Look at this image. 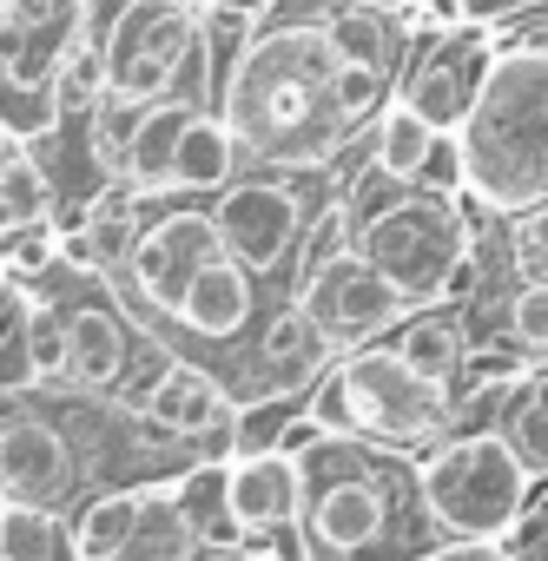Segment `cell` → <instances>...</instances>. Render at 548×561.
Segmentation results:
<instances>
[{
    "label": "cell",
    "instance_id": "1",
    "mask_svg": "<svg viewBox=\"0 0 548 561\" xmlns=\"http://www.w3.org/2000/svg\"><path fill=\"white\" fill-rule=\"evenodd\" d=\"M410 47L403 8L370 0H271L251 14V34L231 73L212 93L244 172L318 179L351 159L377 113L397 100Z\"/></svg>",
    "mask_w": 548,
    "mask_h": 561
},
{
    "label": "cell",
    "instance_id": "2",
    "mask_svg": "<svg viewBox=\"0 0 548 561\" xmlns=\"http://www.w3.org/2000/svg\"><path fill=\"white\" fill-rule=\"evenodd\" d=\"M463 205L482 218H528L548 205V41H502L456 126Z\"/></svg>",
    "mask_w": 548,
    "mask_h": 561
},
{
    "label": "cell",
    "instance_id": "3",
    "mask_svg": "<svg viewBox=\"0 0 548 561\" xmlns=\"http://www.w3.org/2000/svg\"><path fill=\"white\" fill-rule=\"evenodd\" d=\"M87 47L100 60V87L152 106L165 93H205L198 60V0H87Z\"/></svg>",
    "mask_w": 548,
    "mask_h": 561
},
{
    "label": "cell",
    "instance_id": "4",
    "mask_svg": "<svg viewBox=\"0 0 548 561\" xmlns=\"http://www.w3.org/2000/svg\"><path fill=\"white\" fill-rule=\"evenodd\" d=\"M311 416L331 436H364V443H384V449H416V443L449 436V390L416 377L390 344H351L338 364H324Z\"/></svg>",
    "mask_w": 548,
    "mask_h": 561
},
{
    "label": "cell",
    "instance_id": "5",
    "mask_svg": "<svg viewBox=\"0 0 548 561\" xmlns=\"http://www.w3.org/2000/svg\"><path fill=\"white\" fill-rule=\"evenodd\" d=\"M351 244L403 291V305H436L456 285H469V251H476V225L463 211V198L449 192H423V185H397L370 218L351 225Z\"/></svg>",
    "mask_w": 548,
    "mask_h": 561
},
{
    "label": "cell",
    "instance_id": "6",
    "mask_svg": "<svg viewBox=\"0 0 548 561\" xmlns=\"http://www.w3.org/2000/svg\"><path fill=\"white\" fill-rule=\"evenodd\" d=\"M416 489H423V508H430L436 528H449L463 541H489V535H502V528L522 522L535 476L522 469V456L509 449V436L469 430V436H449L416 469Z\"/></svg>",
    "mask_w": 548,
    "mask_h": 561
},
{
    "label": "cell",
    "instance_id": "7",
    "mask_svg": "<svg viewBox=\"0 0 548 561\" xmlns=\"http://www.w3.org/2000/svg\"><path fill=\"white\" fill-rule=\"evenodd\" d=\"M305 218H311V198H305L298 179H285V172H231V179L212 192L218 244H225L251 277L292 271V251H298Z\"/></svg>",
    "mask_w": 548,
    "mask_h": 561
},
{
    "label": "cell",
    "instance_id": "8",
    "mask_svg": "<svg viewBox=\"0 0 548 561\" xmlns=\"http://www.w3.org/2000/svg\"><path fill=\"white\" fill-rule=\"evenodd\" d=\"M495 60V34L489 27H430L410 14V47H403V73H397V100H410L436 133H456L482 73Z\"/></svg>",
    "mask_w": 548,
    "mask_h": 561
},
{
    "label": "cell",
    "instance_id": "9",
    "mask_svg": "<svg viewBox=\"0 0 548 561\" xmlns=\"http://www.w3.org/2000/svg\"><path fill=\"white\" fill-rule=\"evenodd\" d=\"M218 251H225V244H218L212 211L146 198L139 231H133V251H126V264H119L113 277H126V285H133L126 298H139V311L172 318L179 298H185V285H192V271H198L205 257H218Z\"/></svg>",
    "mask_w": 548,
    "mask_h": 561
},
{
    "label": "cell",
    "instance_id": "10",
    "mask_svg": "<svg viewBox=\"0 0 548 561\" xmlns=\"http://www.w3.org/2000/svg\"><path fill=\"white\" fill-rule=\"evenodd\" d=\"M292 298L305 305V318L318 324V337L331 344V357H338V351H351V344L384 337V331L410 311V305H403V291L390 285V277H384L357 244H344L338 257H324L318 271H305Z\"/></svg>",
    "mask_w": 548,
    "mask_h": 561
},
{
    "label": "cell",
    "instance_id": "11",
    "mask_svg": "<svg viewBox=\"0 0 548 561\" xmlns=\"http://www.w3.org/2000/svg\"><path fill=\"white\" fill-rule=\"evenodd\" d=\"M87 47V0H0V73L60 87V67Z\"/></svg>",
    "mask_w": 548,
    "mask_h": 561
},
{
    "label": "cell",
    "instance_id": "12",
    "mask_svg": "<svg viewBox=\"0 0 548 561\" xmlns=\"http://www.w3.org/2000/svg\"><path fill=\"white\" fill-rule=\"evenodd\" d=\"M305 508H311V561H338V554H357L384 535L390 522V502L384 489L370 482V462L364 456H344L338 476L324 482H305Z\"/></svg>",
    "mask_w": 548,
    "mask_h": 561
},
{
    "label": "cell",
    "instance_id": "13",
    "mask_svg": "<svg viewBox=\"0 0 548 561\" xmlns=\"http://www.w3.org/2000/svg\"><path fill=\"white\" fill-rule=\"evenodd\" d=\"M67 482H73V449H67V436L54 423H41V416L0 423V489L14 502L47 508Z\"/></svg>",
    "mask_w": 548,
    "mask_h": 561
},
{
    "label": "cell",
    "instance_id": "14",
    "mask_svg": "<svg viewBox=\"0 0 548 561\" xmlns=\"http://www.w3.org/2000/svg\"><path fill=\"white\" fill-rule=\"evenodd\" d=\"M225 508L238 528H285L305 508V469L278 449H251L225 469Z\"/></svg>",
    "mask_w": 548,
    "mask_h": 561
},
{
    "label": "cell",
    "instance_id": "15",
    "mask_svg": "<svg viewBox=\"0 0 548 561\" xmlns=\"http://www.w3.org/2000/svg\"><path fill=\"white\" fill-rule=\"evenodd\" d=\"M251 311H258V277L231 251H218V257H205L192 271V285H185L172 324H185L192 337H238L251 324Z\"/></svg>",
    "mask_w": 548,
    "mask_h": 561
},
{
    "label": "cell",
    "instance_id": "16",
    "mask_svg": "<svg viewBox=\"0 0 548 561\" xmlns=\"http://www.w3.org/2000/svg\"><path fill=\"white\" fill-rule=\"evenodd\" d=\"M198 106H205L198 93H165V100H152V106L139 113V126H133V139H126V159H119V179H126L139 198H179V192H172V152H179V133L192 126Z\"/></svg>",
    "mask_w": 548,
    "mask_h": 561
},
{
    "label": "cell",
    "instance_id": "17",
    "mask_svg": "<svg viewBox=\"0 0 548 561\" xmlns=\"http://www.w3.org/2000/svg\"><path fill=\"white\" fill-rule=\"evenodd\" d=\"M60 331H67L60 383H73V390H113L126 377V324H119L113 305H100V298L67 305L60 311Z\"/></svg>",
    "mask_w": 548,
    "mask_h": 561
},
{
    "label": "cell",
    "instance_id": "18",
    "mask_svg": "<svg viewBox=\"0 0 548 561\" xmlns=\"http://www.w3.org/2000/svg\"><path fill=\"white\" fill-rule=\"evenodd\" d=\"M146 423H159L172 436H225L231 430V403L198 364H165L152 377V390H146Z\"/></svg>",
    "mask_w": 548,
    "mask_h": 561
},
{
    "label": "cell",
    "instance_id": "19",
    "mask_svg": "<svg viewBox=\"0 0 548 561\" xmlns=\"http://www.w3.org/2000/svg\"><path fill=\"white\" fill-rule=\"evenodd\" d=\"M416 377H430V383H456V370L469 364V331H463V318L436 298V305H410L403 311V331H397V344H390Z\"/></svg>",
    "mask_w": 548,
    "mask_h": 561
},
{
    "label": "cell",
    "instance_id": "20",
    "mask_svg": "<svg viewBox=\"0 0 548 561\" xmlns=\"http://www.w3.org/2000/svg\"><path fill=\"white\" fill-rule=\"evenodd\" d=\"M231 172H238V146H231L225 119L212 106H198L192 126L179 133V152H172V192H218Z\"/></svg>",
    "mask_w": 548,
    "mask_h": 561
},
{
    "label": "cell",
    "instance_id": "21",
    "mask_svg": "<svg viewBox=\"0 0 548 561\" xmlns=\"http://www.w3.org/2000/svg\"><path fill=\"white\" fill-rule=\"evenodd\" d=\"M54 211H60V198H54V179H47L41 152L8 146L0 152V238H14L27 225H47Z\"/></svg>",
    "mask_w": 548,
    "mask_h": 561
},
{
    "label": "cell",
    "instance_id": "22",
    "mask_svg": "<svg viewBox=\"0 0 548 561\" xmlns=\"http://www.w3.org/2000/svg\"><path fill=\"white\" fill-rule=\"evenodd\" d=\"M430 139H436V126L410 106V100H390L384 113H377V126H370V165H384L390 179H410L416 165H423V152H430Z\"/></svg>",
    "mask_w": 548,
    "mask_h": 561
},
{
    "label": "cell",
    "instance_id": "23",
    "mask_svg": "<svg viewBox=\"0 0 548 561\" xmlns=\"http://www.w3.org/2000/svg\"><path fill=\"white\" fill-rule=\"evenodd\" d=\"M139 522H146V495L133 489H119V495H100L87 515H80V528H73V561H113V554H126V541L139 535Z\"/></svg>",
    "mask_w": 548,
    "mask_h": 561
},
{
    "label": "cell",
    "instance_id": "24",
    "mask_svg": "<svg viewBox=\"0 0 548 561\" xmlns=\"http://www.w3.org/2000/svg\"><path fill=\"white\" fill-rule=\"evenodd\" d=\"M258 351H264V364H271V370H285V377H311V370H324V364H331V344L318 337V324L305 318V305H298V298H285V305H278V318L264 324V344H258Z\"/></svg>",
    "mask_w": 548,
    "mask_h": 561
},
{
    "label": "cell",
    "instance_id": "25",
    "mask_svg": "<svg viewBox=\"0 0 548 561\" xmlns=\"http://www.w3.org/2000/svg\"><path fill=\"white\" fill-rule=\"evenodd\" d=\"M0 561H73V541L47 508L8 502L0 508Z\"/></svg>",
    "mask_w": 548,
    "mask_h": 561
},
{
    "label": "cell",
    "instance_id": "26",
    "mask_svg": "<svg viewBox=\"0 0 548 561\" xmlns=\"http://www.w3.org/2000/svg\"><path fill=\"white\" fill-rule=\"evenodd\" d=\"M54 126H60V87L8 80V73H0V139H14V146H41Z\"/></svg>",
    "mask_w": 548,
    "mask_h": 561
},
{
    "label": "cell",
    "instance_id": "27",
    "mask_svg": "<svg viewBox=\"0 0 548 561\" xmlns=\"http://www.w3.org/2000/svg\"><path fill=\"white\" fill-rule=\"evenodd\" d=\"M509 449L522 456L528 476H548V370H528L515 423H509Z\"/></svg>",
    "mask_w": 548,
    "mask_h": 561
},
{
    "label": "cell",
    "instance_id": "28",
    "mask_svg": "<svg viewBox=\"0 0 548 561\" xmlns=\"http://www.w3.org/2000/svg\"><path fill=\"white\" fill-rule=\"evenodd\" d=\"M509 344L522 357H548V271H528L509 291Z\"/></svg>",
    "mask_w": 548,
    "mask_h": 561
},
{
    "label": "cell",
    "instance_id": "29",
    "mask_svg": "<svg viewBox=\"0 0 548 561\" xmlns=\"http://www.w3.org/2000/svg\"><path fill=\"white\" fill-rule=\"evenodd\" d=\"M179 515H185V528H205L212 541H231L238 522H231V508H225V469H198V476L185 482V495H179Z\"/></svg>",
    "mask_w": 548,
    "mask_h": 561
},
{
    "label": "cell",
    "instance_id": "30",
    "mask_svg": "<svg viewBox=\"0 0 548 561\" xmlns=\"http://www.w3.org/2000/svg\"><path fill=\"white\" fill-rule=\"evenodd\" d=\"M548 0H430V8L416 14V21H430V27H449V21H463V27H509V21H522V14H541Z\"/></svg>",
    "mask_w": 548,
    "mask_h": 561
},
{
    "label": "cell",
    "instance_id": "31",
    "mask_svg": "<svg viewBox=\"0 0 548 561\" xmlns=\"http://www.w3.org/2000/svg\"><path fill=\"white\" fill-rule=\"evenodd\" d=\"M410 185L463 198V152H456V133H436V139H430V152H423V165L410 172Z\"/></svg>",
    "mask_w": 548,
    "mask_h": 561
},
{
    "label": "cell",
    "instance_id": "32",
    "mask_svg": "<svg viewBox=\"0 0 548 561\" xmlns=\"http://www.w3.org/2000/svg\"><path fill=\"white\" fill-rule=\"evenodd\" d=\"M324 436H331V430H324V423H318V416L305 410V416H285V423H278V436H271V449H278V456H292V462H305V456H311V449H318Z\"/></svg>",
    "mask_w": 548,
    "mask_h": 561
},
{
    "label": "cell",
    "instance_id": "33",
    "mask_svg": "<svg viewBox=\"0 0 548 561\" xmlns=\"http://www.w3.org/2000/svg\"><path fill=\"white\" fill-rule=\"evenodd\" d=\"M515 238H522V251H528V257H541V264H548V205H535L528 218H515Z\"/></svg>",
    "mask_w": 548,
    "mask_h": 561
},
{
    "label": "cell",
    "instance_id": "34",
    "mask_svg": "<svg viewBox=\"0 0 548 561\" xmlns=\"http://www.w3.org/2000/svg\"><path fill=\"white\" fill-rule=\"evenodd\" d=\"M198 561H264V554H244V548H231V541H218V548H205Z\"/></svg>",
    "mask_w": 548,
    "mask_h": 561
},
{
    "label": "cell",
    "instance_id": "35",
    "mask_svg": "<svg viewBox=\"0 0 548 561\" xmlns=\"http://www.w3.org/2000/svg\"><path fill=\"white\" fill-rule=\"evenodd\" d=\"M218 8H244V14H258V8H271V0H218Z\"/></svg>",
    "mask_w": 548,
    "mask_h": 561
},
{
    "label": "cell",
    "instance_id": "36",
    "mask_svg": "<svg viewBox=\"0 0 548 561\" xmlns=\"http://www.w3.org/2000/svg\"><path fill=\"white\" fill-rule=\"evenodd\" d=\"M423 8H430V0H403V14H423Z\"/></svg>",
    "mask_w": 548,
    "mask_h": 561
},
{
    "label": "cell",
    "instance_id": "37",
    "mask_svg": "<svg viewBox=\"0 0 548 561\" xmlns=\"http://www.w3.org/2000/svg\"><path fill=\"white\" fill-rule=\"evenodd\" d=\"M370 8H403V0H370Z\"/></svg>",
    "mask_w": 548,
    "mask_h": 561
},
{
    "label": "cell",
    "instance_id": "38",
    "mask_svg": "<svg viewBox=\"0 0 548 561\" xmlns=\"http://www.w3.org/2000/svg\"><path fill=\"white\" fill-rule=\"evenodd\" d=\"M0 291H8V277H0Z\"/></svg>",
    "mask_w": 548,
    "mask_h": 561
}]
</instances>
